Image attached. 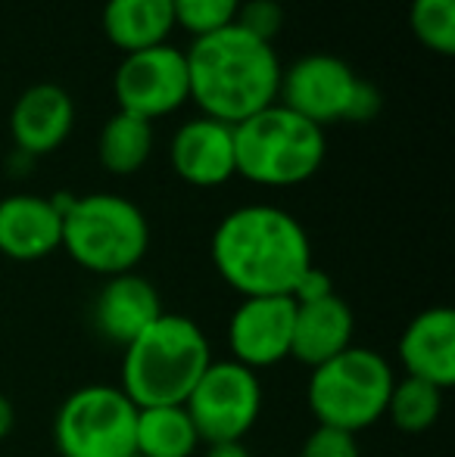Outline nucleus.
Segmentation results:
<instances>
[{"label": "nucleus", "mask_w": 455, "mask_h": 457, "mask_svg": "<svg viewBox=\"0 0 455 457\" xmlns=\"http://www.w3.org/2000/svg\"><path fill=\"white\" fill-rule=\"evenodd\" d=\"M13 427H16V411H13V402L0 392V442L6 439V436L13 433Z\"/></svg>", "instance_id": "nucleus-28"}, {"label": "nucleus", "mask_w": 455, "mask_h": 457, "mask_svg": "<svg viewBox=\"0 0 455 457\" xmlns=\"http://www.w3.org/2000/svg\"><path fill=\"white\" fill-rule=\"evenodd\" d=\"M352 337H356V314L346 299L331 293L324 299L303 302L293 312L291 358L306 367H318L350 349Z\"/></svg>", "instance_id": "nucleus-17"}, {"label": "nucleus", "mask_w": 455, "mask_h": 457, "mask_svg": "<svg viewBox=\"0 0 455 457\" xmlns=\"http://www.w3.org/2000/svg\"><path fill=\"white\" fill-rule=\"evenodd\" d=\"M75 125V103L66 87L41 81L19 94L10 112V134L25 159L47 156L69 140Z\"/></svg>", "instance_id": "nucleus-13"}, {"label": "nucleus", "mask_w": 455, "mask_h": 457, "mask_svg": "<svg viewBox=\"0 0 455 457\" xmlns=\"http://www.w3.org/2000/svg\"><path fill=\"white\" fill-rule=\"evenodd\" d=\"M334 293V280H331L328 271H322L318 265H312L309 271L297 280V287H293L291 299L297 302V305H303V302H316V299H324V295Z\"/></svg>", "instance_id": "nucleus-26"}, {"label": "nucleus", "mask_w": 455, "mask_h": 457, "mask_svg": "<svg viewBox=\"0 0 455 457\" xmlns=\"http://www.w3.org/2000/svg\"><path fill=\"white\" fill-rule=\"evenodd\" d=\"M66 255L97 277L128 274L150 249V221L138 203L119 193H85L63 212Z\"/></svg>", "instance_id": "nucleus-5"}, {"label": "nucleus", "mask_w": 455, "mask_h": 457, "mask_svg": "<svg viewBox=\"0 0 455 457\" xmlns=\"http://www.w3.org/2000/svg\"><path fill=\"white\" fill-rule=\"evenodd\" d=\"M169 165L190 187H222L237 178L234 128L225 121L197 115L188 119L169 144Z\"/></svg>", "instance_id": "nucleus-12"}, {"label": "nucleus", "mask_w": 455, "mask_h": 457, "mask_svg": "<svg viewBox=\"0 0 455 457\" xmlns=\"http://www.w3.org/2000/svg\"><path fill=\"white\" fill-rule=\"evenodd\" d=\"M115 103L125 112H134L147 121L165 119L190 103L188 60L175 44L125 54L113 79Z\"/></svg>", "instance_id": "nucleus-9"}, {"label": "nucleus", "mask_w": 455, "mask_h": 457, "mask_svg": "<svg viewBox=\"0 0 455 457\" xmlns=\"http://www.w3.org/2000/svg\"><path fill=\"white\" fill-rule=\"evenodd\" d=\"M409 25L415 41L431 54H455V0H412Z\"/></svg>", "instance_id": "nucleus-22"}, {"label": "nucleus", "mask_w": 455, "mask_h": 457, "mask_svg": "<svg viewBox=\"0 0 455 457\" xmlns=\"http://www.w3.org/2000/svg\"><path fill=\"white\" fill-rule=\"evenodd\" d=\"M396 355L406 377L425 379L437 389L455 386V312L434 305L418 312L402 330Z\"/></svg>", "instance_id": "nucleus-14"}, {"label": "nucleus", "mask_w": 455, "mask_h": 457, "mask_svg": "<svg viewBox=\"0 0 455 457\" xmlns=\"http://www.w3.org/2000/svg\"><path fill=\"white\" fill-rule=\"evenodd\" d=\"M299 457H362L358 439L343 429L316 427L299 445Z\"/></svg>", "instance_id": "nucleus-25"}, {"label": "nucleus", "mask_w": 455, "mask_h": 457, "mask_svg": "<svg viewBox=\"0 0 455 457\" xmlns=\"http://www.w3.org/2000/svg\"><path fill=\"white\" fill-rule=\"evenodd\" d=\"M358 85L362 79L341 56L309 54L281 72L278 103L309 119L312 125L328 128L337 121H350Z\"/></svg>", "instance_id": "nucleus-10"}, {"label": "nucleus", "mask_w": 455, "mask_h": 457, "mask_svg": "<svg viewBox=\"0 0 455 457\" xmlns=\"http://www.w3.org/2000/svg\"><path fill=\"white\" fill-rule=\"evenodd\" d=\"M203 457H253L249 445L243 439H234V442H209Z\"/></svg>", "instance_id": "nucleus-27"}, {"label": "nucleus", "mask_w": 455, "mask_h": 457, "mask_svg": "<svg viewBox=\"0 0 455 457\" xmlns=\"http://www.w3.org/2000/svg\"><path fill=\"white\" fill-rule=\"evenodd\" d=\"M328 140L324 128L293 109L272 103L234 125V165L243 181L256 187H297L318 175Z\"/></svg>", "instance_id": "nucleus-4"}, {"label": "nucleus", "mask_w": 455, "mask_h": 457, "mask_svg": "<svg viewBox=\"0 0 455 457\" xmlns=\"http://www.w3.org/2000/svg\"><path fill=\"white\" fill-rule=\"evenodd\" d=\"M243 0H172L175 25H181L188 35L203 37L225 29L237 19Z\"/></svg>", "instance_id": "nucleus-23"}, {"label": "nucleus", "mask_w": 455, "mask_h": 457, "mask_svg": "<svg viewBox=\"0 0 455 457\" xmlns=\"http://www.w3.org/2000/svg\"><path fill=\"white\" fill-rule=\"evenodd\" d=\"M209 255L219 277L240 299L291 295L299 277L316 265L303 224L287 209L268 203L231 209L215 224Z\"/></svg>", "instance_id": "nucleus-1"}, {"label": "nucleus", "mask_w": 455, "mask_h": 457, "mask_svg": "<svg viewBox=\"0 0 455 457\" xmlns=\"http://www.w3.org/2000/svg\"><path fill=\"white\" fill-rule=\"evenodd\" d=\"M184 411L194 420L200 442H234L247 439L262 414V383L249 367L222 358L209 361L203 377L184 398Z\"/></svg>", "instance_id": "nucleus-8"}, {"label": "nucleus", "mask_w": 455, "mask_h": 457, "mask_svg": "<svg viewBox=\"0 0 455 457\" xmlns=\"http://www.w3.org/2000/svg\"><path fill=\"white\" fill-rule=\"evenodd\" d=\"M237 25L249 35H256L259 41L274 44V37L284 29V6L278 0H243L237 10Z\"/></svg>", "instance_id": "nucleus-24"}, {"label": "nucleus", "mask_w": 455, "mask_h": 457, "mask_svg": "<svg viewBox=\"0 0 455 457\" xmlns=\"http://www.w3.org/2000/svg\"><path fill=\"white\" fill-rule=\"evenodd\" d=\"M131 457H138V454H131Z\"/></svg>", "instance_id": "nucleus-29"}, {"label": "nucleus", "mask_w": 455, "mask_h": 457, "mask_svg": "<svg viewBox=\"0 0 455 457\" xmlns=\"http://www.w3.org/2000/svg\"><path fill=\"white\" fill-rule=\"evenodd\" d=\"M293 305L291 295H249L231 312L228 320V352L231 361L265 370L291 358L293 337Z\"/></svg>", "instance_id": "nucleus-11"}, {"label": "nucleus", "mask_w": 455, "mask_h": 457, "mask_svg": "<svg viewBox=\"0 0 455 457\" xmlns=\"http://www.w3.org/2000/svg\"><path fill=\"white\" fill-rule=\"evenodd\" d=\"M213 361V345L197 320L163 312L122 349L119 389L134 408L184 404Z\"/></svg>", "instance_id": "nucleus-3"}, {"label": "nucleus", "mask_w": 455, "mask_h": 457, "mask_svg": "<svg viewBox=\"0 0 455 457\" xmlns=\"http://www.w3.org/2000/svg\"><path fill=\"white\" fill-rule=\"evenodd\" d=\"M172 29H175L172 0H106L104 4V31L122 54L169 44Z\"/></svg>", "instance_id": "nucleus-18"}, {"label": "nucleus", "mask_w": 455, "mask_h": 457, "mask_svg": "<svg viewBox=\"0 0 455 457\" xmlns=\"http://www.w3.org/2000/svg\"><path fill=\"white\" fill-rule=\"evenodd\" d=\"M63 243V215L50 196L13 193L0 199V255L13 262H41Z\"/></svg>", "instance_id": "nucleus-15"}, {"label": "nucleus", "mask_w": 455, "mask_h": 457, "mask_svg": "<svg viewBox=\"0 0 455 457\" xmlns=\"http://www.w3.org/2000/svg\"><path fill=\"white\" fill-rule=\"evenodd\" d=\"M200 445V433L184 404L138 408V423H134V454L138 457H194Z\"/></svg>", "instance_id": "nucleus-19"}, {"label": "nucleus", "mask_w": 455, "mask_h": 457, "mask_svg": "<svg viewBox=\"0 0 455 457\" xmlns=\"http://www.w3.org/2000/svg\"><path fill=\"white\" fill-rule=\"evenodd\" d=\"M393 379V367L381 352L352 343L331 361L312 367L306 383V404L318 427L358 436L362 429L383 420Z\"/></svg>", "instance_id": "nucleus-6"}, {"label": "nucleus", "mask_w": 455, "mask_h": 457, "mask_svg": "<svg viewBox=\"0 0 455 457\" xmlns=\"http://www.w3.org/2000/svg\"><path fill=\"white\" fill-rule=\"evenodd\" d=\"M163 314L159 289L138 271L106 277L94 299V327L104 339L125 349L138 333H144Z\"/></svg>", "instance_id": "nucleus-16"}, {"label": "nucleus", "mask_w": 455, "mask_h": 457, "mask_svg": "<svg viewBox=\"0 0 455 457\" xmlns=\"http://www.w3.org/2000/svg\"><path fill=\"white\" fill-rule=\"evenodd\" d=\"M443 395H446L443 389L425 383V379L400 377V379H393V389H390L383 417H387L400 433L421 436L437 427L440 414H443Z\"/></svg>", "instance_id": "nucleus-21"}, {"label": "nucleus", "mask_w": 455, "mask_h": 457, "mask_svg": "<svg viewBox=\"0 0 455 457\" xmlns=\"http://www.w3.org/2000/svg\"><path fill=\"white\" fill-rule=\"evenodd\" d=\"M190 103L200 106L206 119L240 125L243 119L278 103L281 56L274 44L259 41L237 22L213 35L194 37L188 50Z\"/></svg>", "instance_id": "nucleus-2"}, {"label": "nucleus", "mask_w": 455, "mask_h": 457, "mask_svg": "<svg viewBox=\"0 0 455 457\" xmlns=\"http://www.w3.org/2000/svg\"><path fill=\"white\" fill-rule=\"evenodd\" d=\"M138 408L106 383H88L63 398L54 417V442L60 457H131Z\"/></svg>", "instance_id": "nucleus-7"}, {"label": "nucleus", "mask_w": 455, "mask_h": 457, "mask_svg": "<svg viewBox=\"0 0 455 457\" xmlns=\"http://www.w3.org/2000/svg\"><path fill=\"white\" fill-rule=\"evenodd\" d=\"M153 140H156L153 121L140 119L134 112H125V109H115L110 119H106V125L100 128L97 159L110 175L119 178L138 175L150 162Z\"/></svg>", "instance_id": "nucleus-20"}]
</instances>
